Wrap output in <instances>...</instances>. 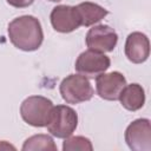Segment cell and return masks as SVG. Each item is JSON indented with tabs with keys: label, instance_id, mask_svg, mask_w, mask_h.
<instances>
[{
	"label": "cell",
	"instance_id": "1",
	"mask_svg": "<svg viewBox=\"0 0 151 151\" xmlns=\"http://www.w3.org/2000/svg\"><path fill=\"white\" fill-rule=\"evenodd\" d=\"M7 32L13 46L25 52L37 51L44 41L41 24L33 15H21L13 19L8 24Z\"/></svg>",
	"mask_w": 151,
	"mask_h": 151
},
{
	"label": "cell",
	"instance_id": "2",
	"mask_svg": "<svg viewBox=\"0 0 151 151\" xmlns=\"http://www.w3.org/2000/svg\"><path fill=\"white\" fill-rule=\"evenodd\" d=\"M51 99L42 96H29L20 105V116L25 123L34 127L46 126L53 109Z\"/></svg>",
	"mask_w": 151,
	"mask_h": 151
},
{
	"label": "cell",
	"instance_id": "3",
	"mask_svg": "<svg viewBox=\"0 0 151 151\" xmlns=\"http://www.w3.org/2000/svg\"><path fill=\"white\" fill-rule=\"evenodd\" d=\"M78 126V114L77 112L67 105L53 106L48 122L46 124L47 131L57 137L65 139L76 131Z\"/></svg>",
	"mask_w": 151,
	"mask_h": 151
},
{
	"label": "cell",
	"instance_id": "4",
	"mask_svg": "<svg viewBox=\"0 0 151 151\" xmlns=\"http://www.w3.org/2000/svg\"><path fill=\"white\" fill-rule=\"evenodd\" d=\"M59 91L61 98L67 104H80L88 101L93 94V87L90 80L81 74H70L60 83Z\"/></svg>",
	"mask_w": 151,
	"mask_h": 151
},
{
	"label": "cell",
	"instance_id": "5",
	"mask_svg": "<svg viewBox=\"0 0 151 151\" xmlns=\"http://www.w3.org/2000/svg\"><path fill=\"white\" fill-rule=\"evenodd\" d=\"M110 65L111 60L107 55H105V53L87 50L79 54L76 60L74 68L79 74L86 78H96L106 72Z\"/></svg>",
	"mask_w": 151,
	"mask_h": 151
},
{
	"label": "cell",
	"instance_id": "6",
	"mask_svg": "<svg viewBox=\"0 0 151 151\" xmlns=\"http://www.w3.org/2000/svg\"><path fill=\"white\" fill-rule=\"evenodd\" d=\"M125 142L133 151H151V124L146 118L133 120L125 130Z\"/></svg>",
	"mask_w": 151,
	"mask_h": 151
},
{
	"label": "cell",
	"instance_id": "7",
	"mask_svg": "<svg viewBox=\"0 0 151 151\" xmlns=\"http://www.w3.org/2000/svg\"><path fill=\"white\" fill-rule=\"evenodd\" d=\"M85 41L88 50L106 53L114 50L118 42V35L109 25H96L86 33Z\"/></svg>",
	"mask_w": 151,
	"mask_h": 151
},
{
	"label": "cell",
	"instance_id": "8",
	"mask_svg": "<svg viewBox=\"0 0 151 151\" xmlns=\"http://www.w3.org/2000/svg\"><path fill=\"white\" fill-rule=\"evenodd\" d=\"M126 85L125 77L118 72L113 71L110 73H101L96 77V88L97 93L101 99L105 100H118L120 92Z\"/></svg>",
	"mask_w": 151,
	"mask_h": 151
},
{
	"label": "cell",
	"instance_id": "9",
	"mask_svg": "<svg viewBox=\"0 0 151 151\" xmlns=\"http://www.w3.org/2000/svg\"><path fill=\"white\" fill-rule=\"evenodd\" d=\"M50 19L52 27L60 33H71L81 26L76 6L58 5L52 9Z\"/></svg>",
	"mask_w": 151,
	"mask_h": 151
},
{
	"label": "cell",
	"instance_id": "10",
	"mask_svg": "<svg viewBox=\"0 0 151 151\" xmlns=\"http://www.w3.org/2000/svg\"><path fill=\"white\" fill-rule=\"evenodd\" d=\"M125 55L133 64H142L150 55V40L142 32H132L125 41Z\"/></svg>",
	"mask_w": 151,
	"mask_h": 151
},
{
	"label": "cell",
	"instance_id": "11",
	"mask_svg": "<svg viewBox=\"0 0 151 151\" xmlns=\"http://www.w3.org/2000/svg\"><path fill=\"white\" fill-rule=\"evenodd\" d=\"M118 100L122 106L129 111H138L145 104V92L142 85L133 83L130 85H125L123 91L119 94Z\"/></svg>",
	"mask_w": 151,
	"mask_h": 151
},
{
	"label": "cell",
	"instance_id": "12",
	"mask_svg": "<svg viewBox=\"0 0 151 151\" xmlns=\"http://www.w3.org/2000/svg\"><path fill=\"white\" fill-rule=\"evenodd\" d=\"M76 8L78 11L81 26H85V27L93 26L94 24L99 22L109 14L107 9H105L100 5L91 2V1L80 2L79 5L76 6Z\"/></svg>",
	"mask_w": 151,
	"mask_h": 151
},
{
	"label": "cell",
	"instance_id": "13",
	"mask_svg": "<svg viewBox=\"0 0 151 151\" xmlns=\"http://www.w3.org/2000/svg\"><path fill=\"white\" fill-rule=\"evenodd\" d=\"M22 151H37V150H47L57 151V145L53 138L48 134H34L27 138L22 144Z\"/></svg>",
	"mask_w": 151,
	"mask_h": 151
},
{
	"label": "cell",
	"instance_id": "14",
	"mask_svg": "<svg viewBox=\"0 0 151 151\" xmlns=\"http://www.w3.org/2000/svg\"><path fill=\"white\" fill-rule=\"evenodd\" d=\"M63 150L64 151H92L93 146L88 138L84 136H73L65 138L63 143Z\"/></svg>",
	"mask_w": 151,
	"mask_h": 151
},
{
	"label": "cell",
	"instance_id": "15",
	"mask_svg": "<svg viewBox=\"0 0 151 151\" xmlns=\"http://www.w3.org/2000/svg\"><path fill=\"white\" fill-rule=\"evenodd\" d=\"M8 5L15 7V8H25V7H28L31 6L34 0H6Z\"/></svg>",
	"mask_w": 151,
	"mask_h": 151
},
{
	"label": "cell",
	"instance_id": "16",
	"mask_svg": "<svg viewBox=\"0 0 151 151\" xmlns=\"http://www.w3.org/2000/svg\"><path fill=\"white\" fill-rule=\"evenodd\" d=\"M0 149H12V150H14L15 147L12 146L11 144H7L5 140H1V142H0Z\"/></svg>",
	"mask_w": 151,
	"mask_h": 151
},
{
	"label": "cell",
	"instance_id": "17",
	"mask_svg": "<svg viewBox=\"0 0 151 151\" xmlns=\"http://www.w3.org/2000/svg\"><path fill=\"white\" fill-rule=\"evenodd\" d=\"M48 1H52V2H59V1H61V0H48Z\"/></svg>",
	"mask_w": 151,
	"mask_h": 151
}]
</instances>
